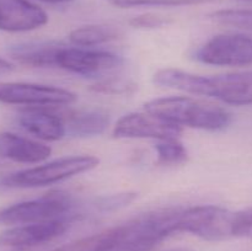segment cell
<instances>
[{
    "instance_id": "obj_22",
    "label": "cell",
    "mask_w": 252,
    "mask_h": 251,
    "mask_svg": "<svg viewBox=\"0 0 252 251\" xmlns=\"http://www.w3.org/2000/svg\"><path fill=\"white\" fill-rule=\"evenodd\" d=\"M112 5L118 7H137V6H187L198 5L213 0H108Z\"/></svg>"
},
{
    "instance_id": "obj_9",
    "label": "cell",
    "mask_w": 252,
    "mask_h": 251,
    "mask_svg": "<svg viewBox=\"0 0 252 251\" xmlns=\"http://www.w3.org/2000/svg\"><path fill=\"white\" fill-rule=\"evenodd\" d=\"M194 57L209 65H252V37L243 33L218 34L206 42Z\"/></svg>"
},
{
    "instance_id": "obj_28",
    "label": "cell",
    "mask_w": 252,
    "mask_h": 251,
    "mask_svg": "<svg viewBox=\"0 0 252 251\" xmlns=\"http://www.w3.org/2000/svg\"><path fill=\"white\" fill-rule=\"evenodd\" d=\"M170 251H189V250H186V249H175V250H170Z\"/></svg>"
},
{
    "instance_id": "obj_12",
    "label": "cell",
    "mask_w": 252,
    "mask_h": 251,
    "mask_svg": "<svg viewBox=\"0 0 252 251\" xmlns=\"http://www.w3.org/2000/svg\"><path fill=\"white\" fill-rule=\"evenodd\" d=\"M48 22L46 11L29 0H0V30L27 32Z\"/></svg>"
},
{
    "instance_id": "obj_5",
    "label": "cell",
    "mask_w": 252,
    "mask_h": 251,
    "mask_svg": "<svg viewBox=\"0 0 252 251\" xmlns=\"http://www.w3.org/2000/svg\"><path fill=\"white\" fill-rule=\"evenodd\" d=\"M74 202L62 192L49 193L38 199L20 202L0 211V223L7 225L44 223L70 219L74 220Z\"/></svg>"
},
{
    "instance_id": "obj_8",
    "label": "cell",
    "mask_w": 252,
    "mask_h": 251,
    "mask_svg": "<svg viewBox=\"0 0 252 251\" xmlns=\"http://www.w3.org/2000/svg\"><path fill=\"white\" fill-rule=\"evenodd\" d=\"M57 66L85 78L106 79L122 68L123 59L111 52L63 46L57 56Z\"/></svg>"
},
{
    "instance_id": "obj_11",
    "label": "cell",
    "mask_w": 252,
    "mask_h": 251,
    "mask_svg": "<svg viewBox=\"0 0 252 251\" xmlns=\"http://www.w3.org/2000/svg\"><path fill=\"white\" fill-rule=\"evenodd\" d=\"M182 134V127L169 122L157 115L148 112H133L123 116L113 129L116 138H149V139L166 140L179 139Z\"/></svg>"
},
{
    "instance_id": "obj_27",
    "label": "cell",
    "mask_w": 252,
    "mask_h": 251,
    "mask_svg": "<svg viewBox=\"0 0 252 251\" xmlns=\"http://www.w3.org/2000/svg\"><path fill=\"white\" fill-rule=\"evenodd\" d=\"M41 1L49 2V4H62V2H69L71 0H41Z\"/></svg>"
},
{
    "instance_id": "obj_3",
    "label": "cell",
    "mask_w": 252,
    "mask_h": 251,
    "mask_svg": "<svg viewBox=\"0 0 252 251\" xmlns=\"http://www.w3.org/2000/svg\"><path fill=\"white\" fill-rule=\"evenodd\" d=\"M179 208L149 212L112 228L110 251H149L176 234Z\"/></svg>"
},
{
    "instance_id": "obj_15",
    "label": "cell",
    "mask_w": 252,
    "mask_h": 251,
    "mask_svg": "<svg viewBox=\"0 0 252 251\" xmlns=\"http://www.w3.org/2000/svg\"><path fill=\"white\" fill-rule=\"evenodd\" d=\"M64 44L58 42H26L12 46L9 53L20 64L34 68L57 66V56Z\"/></svg>"
},
{
    "instance_id": "obj_18",
    "label": "cell",
    "mask_w": 252,
    "mask_h": 251,
    "mask_svg": "<svg viewBox=\"0 0 252 251\" xmlns=\"http://www.w3.org/2000/svg\"><path fill=\"white\" fill-rule=\"evenodd\" d=\"M111 241H112V229H107L101 233L71 241L52 251H110Z\"/></svg>"
},
{
    "instance_id": "obj_23",
    "label": "cell",
    "mask_w": 252,
    "mask_h": 251,
    "mask_svg": "<svg viewBox=\"0 0 252 251\" xmlns=\"http://www.w3.org/2000/svg\"><path fill=\"white\" fill-rule=\"evenodd\" d=\"M231 235L235 238L252 239V207L234 213Z\"/></svg>"
},
{
    "instance_id": "obj_13",
    "label": "cell",
    "mask_w": 252,
    "mask_h": 251,
    "mask_svg": "<svg viewBox=\"0 0 252 251\" xmlns=\"http://www.w3.org/2000/svg\"><path fill=\"white\" fill-rule=\"evenodd\" d=\"M17 121L26 132L42 140L56 142L66 134L62 113L51 107H26L20 112Z\"/></svg>"
},
{
    "instance_id": "obj_4",
    "label": "cell",
    "mask_w": 252,
    "mask_h": 251,
    "mask_svg": "<svg viewBox=\"0 0 252 251\" xmlns=\"http://www.w3.org/2000/svg\"><path fill=\"white\" fill-rule=\"evenodd\" d=\"M98 165V159L93 155H76L62 157L41 166L14 172L0 179L6 187H42L57 184L63 180L90 171Z\"/></svg>"
},
{
    "instance_id": "obj_6",
    "label": "cell",
    "mask_w": 252,
    "mask_h": 251,
    "mask_svg": "<svg viewBox=\"0 0 252 251\" xmlns=\"http://www.w3.org/2000/svg\"><path fill=\"white\" fill-rule=\"evenodd\" d=\"M233 212L213 204L179 208L176 216V234H192L209 241L224 240L233 236Z\"/></svg>"
},
{
    "instance_id": "obj_1",
    "label": "cell",
    "mask_w": 252,
    "mask_h": 251,
    "mask_svg": "<svg viewBox=\"0 0 252 251\" xmlns=\"http://www.w3.org/2000/svg\"><path fill=\"white\" fill-rule=\"evenodd\" d=\"M154 83L164 88L214 97L228 105H252V70L202 76L167 68L155 74Z\"/></svg>"
},
{
    "instance_id": "obj_24",
    "label": "cell",
    "mask_w": 252,
    "mask_h": 251,
    "mask_svg": "<svg viewBox=\"0 0 252 251\" xmlns=\"http://www.w3.org/2000/svg\"><path fill=\"white\" fill-rule=\"evenodd\" d=\"M137 198V194L134 192H125V193L111 194V196L101 197L96 201V207L101 212H112L116 209L123 208L126 206H129L134 199Z\"/></svg>"
},
{
    "instance_id": "obj_17",
    "label": "cell",
    "mask_w": 252,
    "mask_h": 251,
    "mask_svg": "<svg viewBox=\"0 0 252 251\" xmlns=\"http://www.w3.org/2000/svg\"><path fill=\"white\" fill-rule=\"evenodd\" d=\"M120 36L118 30L106 25H88L73 30L69 34V39L73 44L80 47H91L106 42L115 41Z\"/></svg>"
},
{
    "instance_id": "obj_16",
    "label": "cell",
    "mask_w": 252,
    "mask_h": 251,
    "mask_svg": "<svg viewBox=\"0 0 252 251\" xmlns=\"http://www.w3.org/2000/svg\"><path fill=\"white\" fill-rule=\"evenodd\" d=\"M66 133L73 137L102 134L110 125V116L101 110H76L62 113Z\"/></svg>"
},
{
    "instance_id": "obj_7",
    "label": "cell",
    "mask_w": 252,
    "mask_h": 251,
    "mask_svg": "<svg viewBox=\"0 0 252 251\" xmlns=\"http://www.w3.org/2000/svg\"><path fill=\"white\" fill-rule=\"evenodd\" d=\"M70 219L20 224L0 233V251H34L65 235Z\"/></svg>"
},
{
    "instance_id": "obj_14",
    "label": "cell",
    "mask_w": 252,
    "mask_h": 251,
    "mask_svg": "<svg viewBox=\"0 0 252 251\" xmlns=\"http://www.w3.org/2000/svg\"><path fill=\"white\" fill-rule=\"evenodd\" d=\"M52 149L43 143L14 134L0 133V157L21 164H37L51 155Z\"/></svg>"
},
{
    "instance_id": "obj_25",
    "label": "cell",
    "mask_w": 252,
    "mask_h": 251,
    "mask_svg": "<svg viewBox=\"0 0 252 251\" xmlns=\"http://www.w3.org/2000/svg\"><path fill=\"white\" fill-rule=\"evenodd\" d=\"M169 22V20L164 16H159V15L154 14H144L133 17L129 24L135 29L137 27L138 29H157V27L165 26Z\"/></svg>"
},
{
    "instance_id": "obj_10",
    "label": "cell",
    "mask_w": 252,
    "mask_h": 251,
    "mask_svg": "<svg viewBox=\"0 0 252 251\" xmlns=\"http://www.w3.org/2000/svg\"><path fill=\"white\" fill-rule=\"evenodd\" d=\"M76 95L65 89L29 83L0 84V102L27 107H53L74 103Z\"/></svg>"
},
{
    "instance_id": "obj_20",
    "label": "cell",
    "mask_w": 252,
    "mask_h": 251,
    "mask_svg": "<svg viewBox=\"0 0 252 251\" xmlns=\"http://www.w3.org/2000/svg\"><path fill=\"white\" fill-rule=\"evenodd\" d=\"M213 21L225 26L252 31V9H224L209 15Z\"/></svg>"
},
{
    "instance_id": "obj_21",
    "label": "cell",
    "mask_w": 252,
    "mask_h": 251,
    "mask_svg": "<svg viewBox=\"0 0 252 251\" xmlns=\"http://www.w3.org/2000/svg\"><path fill=\"white\" fill-rule=\"evenodd\" d=\"M91 90L98 94H107V95H130L137 90V85L132 81L123 80L117 78H106L91 85Z\"/></svg>"
},
{
    "instance_id": "obj_26",
    "label": "cell",
    "mask_w": 252,
    "mask_h": 251,
    "mask_svg": "<svg viewBox=\"0 0 252 251\" xmlns=\"http://www.w3.org/2000/svg\"><path fill=\"white\" fill-rule=\"evenodd\" d=\"M11 69H12V65L9 63V62L0 58V73H6V71H10Z\"/></svg>"
},
{
    "instance_id": "obj_29",
    "label": "cell",
    "mask_w": 252,
    "mask_h": 251,
    "mask_svg": "<svg viewBox=\"0 0 252 251\" xmlns=\"http://www.w3.org/2000/svg\"><path fill=\"white\" fill-rule=\"evenodd\" d=\"M246 1H252V0H246Z\"/></svg>"
},
{
    "instance_id": "obj_19",
    "label": "cell",
    "mask_w": 252,
    "mask_h": 251,
    "mask_svg": "<svg viewBox=\"0 0 252 251\" xmlns=\"http://www.w3.org/2000/svg\"><path fill=\"white\" fill-rule=\"evenodd\" d=\"M159 165H176L187 160V150L179 139L158 140L155 145Z\"/></svg>"
},
{
    "instance_id": "obj_2",
    "label": "cell",
    "mask_w": 252,
    "mask_h": 251,
    "mask_svg": "<svg viewBox=\"0 0 252 251\" xmlns=\"http://www.w3.org/2000/svg\"><path fill=\"white\" fill-rule=\"evenodd\" d=\"M145 111L180 127L219 130L228 127L231 115L224 108L198 98L171 96L155 98L145 103Z\"/></svg>"
}]
</instances>
